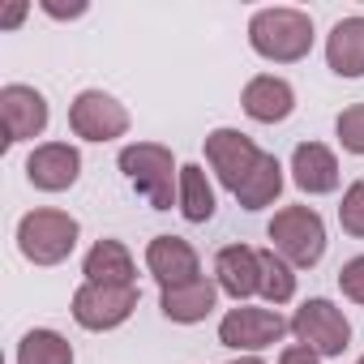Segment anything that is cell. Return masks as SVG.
Returning a JSON list of instances; mask_svg holds the SVG:
<instances>
[{
  "instance_id": "8",
  "label": "cell",
  "mask_w": 364,
  "mask_h": 364,
  "mask_svg": "<svg viewBox=\"0 0 364 364\" xmlns=\"http://www.w3.org/2000/svg\"><path fill=\"white\" fill-rule=\"evenodd\" d=\"M262 154L266 150H257V141L240 129H210L206 133V163H210V171L219 176V185L228 193H236L245 185L249 171L262 163Z\"/></svg>"
},
{
  "instance_id": "19",
  "label": "cell",
  "mask_w": 364,
  "mask_h": 364,
  "mask_svg": "<svg viewBox=\"0 0 364 364\" xmlns=\"http://www.w3.org/2000/svg\"><path fill=\"white\" fill-rule=\"evenodd\" d=\"M176 210L185 215V223H210L215 219V185L206 180L202 163L180 167V202H176Z\"/></svg>"
},
{
  "instance_id": "16",
  "label": "cell",
  "mask_w": 364,
  "mask_h": 364,
  "mask_svg": "<svg viewBox=\"0 0 364 364\" xmlns=\"http://www.w3.org/2000/svg\"><path fill=\"white\" fill-rule=\"evenodd\" d=\"M215 304H219V283L215 279H198V283H185V287H171V291H163L159 296V309H163V317L167 321H176V326H198V321H206L210 313H215Z\"/></svg>"
},
{
  "instance_id": "13",
  "label": "cell",
  "mask_w": 364,
  "mask_h": 364,
  "mask_svg": "<svg viewBox=\"0 0 364 364\" xmlns=\"http://www.w3.org/2000/svg\"><path fill=\"white\" fill-rule=\"evenodd\" d=\"M240 107H245V116L257 120V124H283V120L296 112V90H291V82L279 77V73H257V77H249L245 90H240Z\"/></svg>"
},
{
  "instance_id": "27",
  "label": "cell",
  "mask_w": 364,
  "mask_h": 364,
  "mask_svg": "<svg viewBox=\"0 0 364 364\" xmlns=\"http://www.w3.org/2000/svg\"><path fill=\"white\" fill-rule=\"evenodd\" d=\"M39 9H43L48 18H60V22H65V18H82L90 5H86V0H77V5H69V9H65V5H56V0H39Z\"/></svg>"
},
{
  "instance_id": "11",
  "label": "cell",
  "mask_w": 364,
  "mask_h": 364,
  "mask_svg": "<svg viewBox=\"0 0 364 364\" xmlns=\"http://www.w3.org/2000/svg\"><path fill=\"white\" fill-rule=\"evenodd\" d=\"M82 176V150L69 141H43L26 159V180L39 193H65Z\"/></svg>"
},
{
  "instance_id": "30",
  "label": "cell",
  "mask_w": 364,
  "mask_h": 364,
  "mask_svg": "<svg viewBox=\"0 0 364 364\" xmlns=\"http://www.w3.org/2000/svg\"><path fill=\"white\" fill-rule=\"evenodd\" d=\"M355 364H364V355H360V360H355Z\"/></svg>"
},
{
  "instance_id": "1",
  "label": "cell",
  "mask_w": 364,
  "mask_h": 364,
  "mask_svg": "<svg viewBox=\"0 0 364 364\" xmlns=\"http://www.w3.org/2000/svg\"><path fill=\"white\" fill-rule=\"evenodd\" d=\"M313 18L304 9L291 5H274V9H257L249 18V48L270 60V65H296L313 52Z\"/></svg>"
},
{
  "instance_id": "6",
  "label": "cell",
  "mask_w": 364,
  "mask_h": 364,
  "mask_svg": "<svg viewBox=\"0 0 364 364\" xmlns=\"http://www.w3.org/2000/svg\"><path fill=\"white\" fill-rule=\"evenodd\" d=\"M283 334H291V321L279 309H253V304H236L223 321H219V343L240 351V355H257L274 343H283Z\"/></svg>"
},
{
  "instance_id": "5",
  "label": "cell",
  "mask_w": 364,
  "mask_h": 364,
  "mask_svg": "<svg viewBox=\"0 0 364 364\" xmlns=\"http://www.w3.org/2000/svg\"><path fill=\"white\" fill-rule=\"evenodd\" d=\"M291 338L309 351H317L321 360H334L351 347V321L343 317V309L326 296H313L296 309L291 317Z\"/></svg>"
},
{
  "instance_id": "10",
  "label": "cell",
  "mask_w": 364,
  "mask_h": 364,
  "mask_svg": "<svg viewBox=\"0 0 364 364\" xmlns=\"http://www.w3.org/2000/svg\"><path fill=\"white\" fill-rule=\"evenodd\" d=\"M48 120H52L48 99L35 86H26V82L0 86V124H5V146H22V141L43 137Z\"/></svg>"
},
{
  "instance_id": "25",
  "label": "cell",
  "mask_w": 364,
  "mask_h": 364,
  "mask_svg": "<svg viewBox=\"0 0 364 364\" xmlns=\"http://www.w3.org/2000/svg\"><path fill=\"white\" fill-rule=\"evenodd\" d=\"M338 291H343L351 304H364V253L351 257V262H343V270H338Z\"/></svg>"
},
{
  "instance_id": "15",
  "label": "cell",
  "mask_w": 364,
  "mask_h": 364,
  "mask_svg": "<svg viewBox=\"0 0 364 364\" xmlns=\"http://www.w3.org/2000/svg\"><path fill=\"white\" fill-rule=\"evenodd\" d=\"M291 180H296V189L309 193V198L334 193L338 189V159H334V150L321 146V141H300L291 150Z\"/></svg>"
},
{
  "instance_id": "3",
  "label": "cell",
  "mask_w": 364,
  "mask_h": 364,
  "mask_svg": "<svg viewBox=\"0 0 364 364\" xmlns=\"http://www.w3.org/2000/svg\"><path fill=\"white\" fill-rule=\"evenodd\" d=\"M266 236H270V249L296 270H309V266H317L326 257V223H321V215L313 206L274 210Z\"/></svg>"
},
{
  "instance_id": "29",
  "label": "cell",
  "mask_w": 364,
  "mask_h": 364,
  "mask_svg": "<svg viewBox=\"0 0 364 364\" xmlns=\"http://www.w3.org/2000/svg\"><path fill=\"white\" fill-rule=\"evenodd\" d=\"M232 364H266V360H262V355H236Z\"/></svg>"
},
{
  "instance_id": "28",
  "label": "cell",
  "mask_w": 364,
  "mask_h": 364,
  "mask_svg": "<svg viewBox=\"0 0 364 364\" xmlns=\"http://www.w3.org/2000/svg\"><path fill=\"white\" fill-rule=\"evenodd\" d=\"M26 0H18V5H9V14L5 18H0V26H5V31H14V26H22V18H26Z\"/></svg>"
},
{
  "instance_id": "26",
  "label": "cell",
  "mask_w": 364,
  "mask_h": 364,
  "mask_svg": "<svg viewBox=\"0 0 364 364\" xmlns=\"http://www.w3.org/2000/svg\"><path fill=\"white\" fill-rule=\"evenodd\" d=\"M279 364H321V355L309 351V347H300V343H287V347L279 351Z\"/></svg>"
},
{
  "instance_id": "21",
  "label": "cell",
  "mask_w": 364,
  "mask_h": 364,
  "mask_svg": "<svg viewBox=\"0 0 364 364\" xmlns=\"http://www.w3.org/2000/svg\"><path fill=\"white\" fill-rule=\"evenodd\" d=\"M18 364H73V343L60 330H26L18 343Z\"/></svg>"
},
{
  "instance_id": "18",
  "label": "cell",
  "mask_w": 364,
  "mask_h": 364,
  "mask_svg": "<svg viewBox=\"0 0 364 364\" xmlns=\"http://www.w3.org/2000/svg\"><path fill=\"white\" fill-rule=\"evenodd\" d=\"M86 283H112V287H137V266L133 253L120 240H95L86 262H82Z\"/></svg>"
},
{
  "instance_id": "20",
  "label": "cell",
  "mask_w": 364,
  "mask_h": 364,
  "mask_svg": "<svg viewBox=\"0 0 364 364\" xmlns=\"http://www.w3.org/2000/svg\"><path fill=\"white\" fill-rule=\"evenodd\" d=\"M279 193H283V163L274 159V154H262V163L249 171V180L232 193L245 210H266V206H274L279 202Z\"/></svg>"
},
{
  "instance_id": "17",
  "label": "cell",
  "mask_w": 364,
  "mask_h": 364,
  "mask_svg": "<svg viewBox=\"0 0 364 364\" xmlns=\"http://www.w3.org/2000/svg\"><path fill=\"white\" fill-rule=\"evenodd\" d=\"M326 65L338 77H364V14L334 22L326 35Z\"/></svg>"
},
{
  "instance_id": "7",
  "label": "cell",
  "mask_w": 364,
  "mask_h": 364,
  "mask_svg": "<svg viewBox=\"0 0 364 364\" xmlns=\"http://www.w3.org/2000/svg\"><path fill=\"white\" fill-rule=\"evenodd\" d=\"M137 300H141V291H137V287L82 283V287L73 291V321H77L82 330H95V334H103V330H116V326H124V321L133 317Z\"/></svg>"
},
{
  "instance_id": "22",
  "label": "cell",
  "mask_w": 364,
  "mask_h": 364,
  "mask_svg": "<svg viewBox=\"0 0 364 364\" xmlns=\"http://www.w3.org/2000/svg\"><path fill=\"white\" fill-rule=\"evenodd\" d=\"M257 257H262V300L266 304H287L291 296H296V266H287L274 249H257Z\"/></svg>"
},
{
  "instance_id": "2",
  "label": "cell",
  "mask_w": 364,
  "mask_h": 364,
  "mask_svg": "<svg viewBox=\"0 0 364 364\" xmlns=\"http://www.w3.org/2000/svg\"><path fill=\"white\" fill-rule=\"evenodd\" d=\"M116 163H120L124 180L154 210H171L180 202V163L171 159L167 146H159V141H129Z\"/></svg>"
},
{
  "instance_id": "24",
  "label": "cell",
  "mask_w": 364,
  "mask_h": 364,
  "mask_svg": "<svg viewBox=\"0 0 364 364\" xmlns=\"http://www.w3.org/2000/svg\"><path fill=\"white\" fill-rule=\"evenodd\" d=\"M338 223L347 236L364 240V180H355V185L343 189V202H338Z\"/></svg>"
},
{
  "instance_id": "23",
  "label": "cell",
  "mask_w": 364,
  "mask_h": 364,
  "mask_svg": "<svg viewBox=\"0 0 364 364\" xmlns=\"http://www.w3.org/2000/svg\"><path fill=\"white\" fill-rule=\"evenodd\" d=\"M334 133H338V146H343L347 154H360V159H364V103L343 107L338 120H334Z\"/></svg>"
},
{
  "instance_id": "14",
  "label": "cell",
  "mask_w": 364,
  "mask_h": 364,
  "mask_svg": "<svg viewBox=\"0 0 364 364\" xmlns=\"http://www.w3.org/2000/svg\"><path fill=\"white\" fill-rule=\"evenodd\" d=\"M215 283L236 304L249 300V296H257L262 291V257H257V249H249V245L219 249V257H215Z\"/></svg>"
},
{
  "instance_id": "4",
  "label": "cell",
  "mask_w": 364,
  "mask_h": 364,
  "mask_svg": "<svg viewBox=\"0 0 364 364\" xmlns=\"http://www.w3.org/2000/svg\"><path fill=\"white\" fill-rule=\"evenodd\" d=\"M77 236H82V223L65 210H52V206L31 210L18 223V249L35 266H60L77 249Z\"/></svg>"
},
{
  "instance_id": "9",
  "label": "cell",
  "mask_w": 364,
  "mask_h": 364,
  "mask_svg": "<svg viewBox=\"0 0 364 364\" xmlns=\"http://www.w3.org/2000/svg\"><path fill=\"white\" fill-rule=\"evenodd\" d=\"M69 129L82 141H116L129 133V107L107 90H82L69 103Z\"/></svg>"
},
{
  "instance_id": "12",
  "label": "cell",
  "mask_w": 364,
  "mask_h": 364,
  "mask_svg": "<svg viewBox=\"0 0 364 364\" xmlns=\"http://www.w3.org/2000/svg\"><path fill=\"white\" fill-rule=\"evenodd\" d=\"M146 270L159 279L163 291L171 287H185V283H198L202 279V257L189 240L180 236H154L146 245Z\"/></svg>"
}]
</instances>
